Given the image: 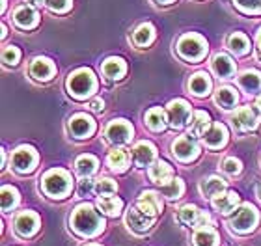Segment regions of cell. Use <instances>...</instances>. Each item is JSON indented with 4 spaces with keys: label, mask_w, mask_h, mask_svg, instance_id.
Returning a JSON list of instances; mask_svg holds the SVG:
<instances>
[{
    "label": "cell",
    "mask_w": 261,
    "mask_h": 246,
    "mask_svg": "<svg viewBox=\"0 0 261 246\" xmlns=\"http://www.w3.org/2000/svg\"><path fill=\"white\" fill-rule=\"evenodd\" d=\"M71 226H73V230H75L79 235L93 237L103 230L105 220L101 218V214L95 211L93 205L82 203V205H79V207L75 209V213L71 216Z\"/></svg>",
    "instance_id": "cell-1"
},
{
    "label": "cell",
    "mask_w": 261,
    "mask_h": 246,
    "mask_svg": "<svg viewBox=\"0 0 261 246\" xmlns=\"http://www.w3.org/2000/svg\"><path fill=\"white\" fill-rule=\"evenodd\" d=\"M95 86L97 82L90 69H79L67 78V90L76 99H86L88 95H92L95 92Z\"/></svg>",
    "instance_id": "cell-2"
},
{
    "label": "cell",
    "mask_w": 261,
    "mask_h": 246,
    "mask_svg": "<svg viewBox=\"0 0 261 246\" xmlns=\"http://www.w3.org/2000/svg\"><path fill=\"white\" fill-rule=\"evenodd\" d=\"M43 190L50 198H64L71 190V175L65 170H50L43 177Z\"/></svg>",
    "instance_id": "cell-3"
},
{
    "label": "cell",
    "mask_w": 261,
    "mask_h": 246,
    "mask_svg": "<svg viewBox=\"0 0 261 246\" xmlns=\"http://www.w3.org/2000/svg\"><path fill=\"white\" fill-rule=\"evenodd\" d=\"M177 52L183 56L185 60H201L207 54V43L205 39L196 36V34H185L183 38L177 41Z\"/></svg>",
    "instance_id": "cell-4"
},
{
    "label": "cell",
    "mask_w": 261,
    "mask_h": 246,
    "mask_svg": "<svg viewBox=\"0 0 261 246\" xmlns=\"http://www.w3.org/2000/svg\"><path fill=\"white\" fill-rule=\"evenodd\" d=\"M231 228L239 233H248V231L254 230V226L257 222V211L252 207L250 203H245L241 205L239 209H235L233 216H231Z\"/></svg>",
    "instance_id": "cell-5"
},
{
    "label": "cell",
    "mask_w": 261,
    "mask_h": 246,
    "mask_svg": "<svg viewBox=\"0 0 261 246\" xmlns=\"http://www.w3.org/2000/svg\"><path fill=\"white\" fill-rule=\"evenodd\" d=\"M13 168L19 172V174H27V172H32L36 162H38V155L34 151L32 148H28V146H21L19 149H15V153H13Z\"/></svg>",
    "instance_id": "cell-6"
},
{
    "label": "cell",
    "mask_w": 261,
    "mask_h": 246,
    "mask_svg": "<svg viewBox=\"0 0 261 246\" xmlns=\"http://www.w3.org/2000/svg\"><path fill=\"white\" fill-rule=\"evenodd\" d=\"M189 114H191V106H189V103L183 101V99H175V101H170L168 103L166 118H168L170 125L175 127V129L185 123Z\"/></svg>",
    "instance_id": "cell-7"
},
{
    "label": "cell",
    "mask_w": 261,
    "mask_h": 246,
    "mask_svg": "<svg viewBox=\"0 0 261 246\" xmlns=\"http://www.w3.org/2000/svg\"><path fill=\"white\" fill-rule=\"evenodd\" d=\"M105 134L112 144H125L133 136V127L125 120H114L112 123H109Z\"/></svg>",
    "instance_id": "cell-8"
},
{
    "label": "cell",
    "mask_w": 261,
    "mask_h": 246,
    "mask_svg": "<svg viewBox=\"0 0 261 246\" xmlns=\"http://www.w3.org/2000/svg\"><path fill=\"white\" fill-rule=\"evenodd\" d=\"M69 131L75 138H88L95 131V121L86 114H75L69 120Z\"/></svg>",
    "instance_id": "cell-9"
},
{
    "label": "cell",
    "mask_w": 261,
    "mask_h": 246,
    "mask_svg": "<svg viewBox=\"0 0 261 246\" xmlns=\"http://www.w3.org/2000/svg\"><path fill=\"white\" fill-rule=\"evenodd\" d=\"M136 207L140 209V211H144L147 216H153V218H155L159 214V211L163 209V202H161V196H159L157 192L146 190L138 196Z\"/></svg>",
    "instance_id": "cell-10"
},
{
    "label": "cell",
    "mask_w": 261,
    "mask_h": 246,
    "mask_svg": "<svg viewBox=\"0 0 261 246\" xmlns=\"http://www.w3.org/2000/svg\"><path fill=\"white\" fill-rule=\"evenodd\" d=\"M39 228V216L36 213H21L15 218V230L22 237H32Z\"/></svg>",
    "instance_id": "cell-11"
},
{
    "label": "cell",
    "mask_w": 261,
    "mask_h": 246,
    "mask_svg": "<svg viewBox=\"0 0 261 246\" xmlns=\"http://www.w3.org/2000/svg\"><path fill=\"white\" fill-rule=\"evenodd\" d=\"M179 218L189 226H194V228H203V226L209 222V214L200 211L196 205H183L179 211Z\"/></svg>",
    "instance_id": "cell-12"
},
{
    "label": "cell",
    "mask_w": 261,
    "mask_h": 246,
    "mask_svg": "<svg viewBox=\"0 0 261 246\" xmlns=\"http://www.w3.org/2000/svg\"><path fill=\"white\" fill-rule=\"evenodd\" d=\"M174 153L181 160H192L198 157V146L191 136H179L172 146Z\"/></svg>",
    "instance_id": "cell-13"
},
{
    "label": "cell",
    "mask_w": 261,
    "mask_h": 246,
    "mask_svg": "<svg viewBox=\"0 0 261 246\" xmlns=\"http://www.w3.org/2000/svg\"><path fill=\"white\" fill-rule=\"evenodd\" d=\"M155 155H157V149L151 142H140L136 144L135 149H133V160L138 168H144V166H149V164L155 160Z\"/></svg>",
    "instance_id": "cell-14"
},
{
    "label": "cell",
    "mask_w": 261,
    "mask_h": 246,
    "mask_svg": "<svg viewBox=\"0 0 261 246\" xmlns=\"http://www.w3.org/2000/svg\"><path fill=\"white\" fill-rule=\"evenodd\" d=\"M233 125L239 129V131H250L257 125V114L256 110L250 108V106H241L237 112H235L233 118Z\"/></svg>",
    "instance_id": "cell-15"
},
{
    "label": "cell",
    "mask_w": 261,
    "mask_h": 246,
    "mask_svg": "<svg viewBox=\"0 0 261 246\" xmlns=\"http://www.w3.org/2000/svg\"><path fill=\"white\" fill-rule=\"evenodd\" d=\"M55 73H56V67L49 58H36L32 62V66H30V75L36 80H50Z\"/></svg>",
    "instance_id": "cell-16"
},
{
    "label": "cell",
    "mask_w": 261,
    "mask_h": 246,
    "mask_svg": "<svg viewBox=\"0 0 261 246\" xmlns=\"http://www.w3.org/2000/svg\"><path fill=\"white\" fill-rule=\"evenodd\" d=\"M153 216H147L144 211H140L138 207H135V209H130L129 213H127V224L133 228L135 231H147L149 228H151V224H153Z\"/></svg>",
    "instance_id": "cell-17"
},
{
    "label": "cell",
    "mask_w": 261,
    "mask_h": 246,
    "mask_svg": "<svg viewBox=\"0 0 261 246\" xmlns=\"http://www.w3.org/2000/svg\"><path fill=\"white\" fill-rule=\"evenodd\" d=\"M13 21H15L17 26H21V28H34L38 24L39 15L34 8L21 6V8H17L15 13H13Z\"/></svg>",
    "instance_id": "cell-18"
},
{
    "label": "cell",
    "mask_w": 261,
    "mask_h": 246,
    "mask_svg": "<svg viewBox=\"0 0 261 246\" xmlns=\"http://www.w3.org/2000/svg\"><path fill=\"white\" fill-rule=\"evenodd\" d=\"M211 127V120H209V114L203 112V110H198L191 116V121H189V132L192 136H203Z\"/></svg>",
    "instance_id": "cell-19"
},
{
    "label": "cell",
    "mask_w": 261,
    "mask_h": 246,
    "mask_svg": "<svg viewBox=\"0 0 261 246\" xmlns=\"http://www.w3.org/2000/svg\"><path fill=\"white\" fill-rule=\"evenodd\" d=\"M239 203V194L237 192H220L218 196L213 198V207L217 209L218 213L228 214L235 205Z\"/></svg>",
    "instance_id": "cell-20"
},
{
    "label": "cell",
    "mask_w": 261,
    "mask_h": 246,
    "mask_svg": "<svg viewBox=\"0 0 261 246\" xmlns=\"http://www.w3.org/2000/svg\"><path fill=\"white\" fill-rule=\"evenodd\" d=\"M203 140L209 148H222L226 140H228V131L226 127L220 125V123H215V125L209 127V131L203 134Z\"/></svg>",
    "instance_id": "cell-21"
},
{
    "label": "cell",
    "mask_w": 261,
    "mask_h": 246,
    "mask_svg": "<svg viewBox=\"0 0 261 246\" xmlns=\"http://www.w3.org/2000/svg\"><path fill=\"white\" fill-rule=\"evenodd\" d=\"M213 71L217 73L220 78H229L233 77L235 73V64L228 54H217L213 58Z\"/></svg>",
    "instance_id": "cell-22"
},
{
    "label": "cell",
    "mask_w": 261,
    "mask_h": 246,
    "mask_svg": "<svg viewBox=\"0 0 261 246\" xmlns=\"http://www.w3.org/2000/svg\"><path fill=\"white\" fill-rule=\"evenodd\" d=\"M172 177H174V170H172V166L168 162H164V160H159V162H155L149 168V179L153 183H157V185H163V183L170 181Z\"/></svg>",
    "instance_id": "cell-23"
},
{
    "label": "cell",
    "mask_w": 261,
    "mask_h": 246,
    "mask_svg": "<svg viewBox=\"0 0 261 246\" xmlns=\"http://www.w3.org/2000/svg\"><path fill=\"white\" fill-rule=\"evenodd\" d=\"M192 242L194 246H218V233L215 228H209V226H203V228H198L192 237Z\"/></svg>",
    "instance_id": "cell-24"
},
{
    "label": "cell",
    "mask_w": 261,
    "mask_h": 246,
    "mask_svg": "<svg viewBox=\"0 0 261 246\" xmlns=\"http://www.w3.org/2000/svg\"><path fill=\"white\" fill-rule=\"evenodd\" d=\"M107 164H109V168L112 172H125L127 166H129V153H127V149H112L107 157Z\"/></svg>",
    "instance_id": "cell-25"
},
{
    "label": "cell",
    "mask_w": 261,
    "mask_h": 246,
    "mask_svg": "<svg viewBox=\"0 0 261 246\" xmlns=\"http://www.w3.org/2000/svg\"><path fill=\"white\" fill-rule=\"evenodd\" d=\"M239 86L248 93L259 92V90H261V73L254 71V69H250V71H245L239 77Z\"/></svg>",
    "instance_id": "cell-26"
},
{
    "label": "cell",
    "mask_w": 261,
    "mask_h": 246,
    "mask_svg": "<svg viewBox=\"0 0 261 246\" xmlns=\"http://www.w3.org/2000/svg\"><path fill=\"white\" fill-rule=\"evenodd\" d=\"M99 207H101V211L105 214H109V216H118L121 207H123V202H121L120 198L105 194V196L99 198Z\"/></svg>",
    "instance_id": "cell-27"
},
{
    "label": "cell",
    "mask_w": 261,
    "mask_h": 246,
    "mask_svg": "<svg viewBox=\"0 0 261 246\" xmlns=\"http://www.w3.org/2000/svg\"><path fill=\"white\" fill-rule=\"evenodd\" d=\"M125 62L121 58H109V60L103 64V73L105 77L109 78H121L125 75Z\"/></svg>",
    "instance_id": "cell-28"
},
{
    "label": "cell",
    "mask_w": 261,
    "mask_h": 246,
    "mask_svg": "<svg viewBox=\"0 0 261 246\" xmlns=\"http://www.w3.org/2000/svg\"><path fill=\"white\" fill-rule=\"evenodd\" d=\"M166 116H164V110L163 108H151V110H147V114H146V123L147 127L151 129V131H163L164 127H166Z\"/></svg>",
    "instance_id": "cell-29"
},
{
    "label": "cell",
    "mask_w": 261,
    "mask_h": 246,
    "mask_svg": "<svg viewBox=\"0 0 261 246\" xmlns=\"http://www.w3.org/2000/svg\"><path fill=\"white\" fill-rule=\"evenodd\" d=\"M155 39V28L151 24H140L136 28V32L133 34V41H135L138 47H147Z\"/></svg>",
    "instance_id": "cell-30"
},
{
    "label": "cell",
    "mask_w": 261,
    "mask_h": 246,
    "mask_svg": "<svg viewBox=\"0 0 261 246\" xmlns=\"http://www.w3.org/2000/svg\"><path fill=\"white\" fill-rule=\"evenodd\" d=\"M191 92L194 95H207L211 92V80L205 73H196L194 77L191 78Z\"/></svg>",
    "instance_id": "cell-31"
},
{
    "label": "cell",
    "mask_w": 261,
    "mask_h": 246,
    "mask_svg": "<svg viewBox=\"0 0 261 246\" xmlns=\"http://www.w3.org/2000/svg\"><path fill=\"white\" fill-rule=\"evenodd\" d=\"M224 188H226V181L222 177H217V175H213V177H209V179L201 183V192L211 198L218 196L220 192H224Z\"/></svg>",
    "instance_id": "cell-32"
},
{
    "label": "cell",
    "mask_w": 261,
    "mask_h": 246,
    "mask_svg": "<svg viewBox=\"0 0 261 246\" xmlns=\"http://www.w3.org/2000/svg\"><path fill=\"white\" fill-rule=\"evenodd\" d=\"M76 172L82 175V177H90V175L97 170V159L93 155H81L75 162Z\"/></svg>",
    "instance_id": "cell-33"
},
{
    "label": "cell",
    "mask_w": 261,
    "mask_h": 246,
    "mask_svg": "<svg viewBox=\"0 0 261 246\" xmlns=\"http://www.w3.org/2000/svg\"><path fill=\"white\" fill-rule=\"evenodd\" d=\"M215 101H217L218 106H222L224 110H229V108H233L235 103H237V93H235V90H231V88H220L217 92V95H215Z\"/></svg>",
    "instance_id": "cell-34"
},
{
    "label": "cell",
    "mask_w": 261,
    "mask_h": 246,
    "mask_svg": "<svg viewBox=\"0 0 261 246\" xmlns=\"http://www.w3.org/2000/svg\"><path fill=\"white\" fill-rule=\"evenodd\" d=\"M183 190H185L183 181L177 179V177H172L170 181H166V183L161 185V192H163L166 198H170V200H177V198L183 194Z\"/></svg>",
    "instance_id": "cell-35"
},
{
    "label": "cell",
    "mask_w": 261,
    "mask_h": 246,
    "mask_svg": "<svg viewBox=\"0 0 261 246\" xmlns=\"http://www.w3.org/2000/svg\"><path fill=\"white\" fill-rule=\"evenodd\" d=\"M228 45L229 49L233 50L235 54H246L248 52V49H250V41H248V38L246 36H243V34L235 32L231 34L228 38Z\"/></svg>",
    "instance_id": "cell-36"
},
{
    "label": "cell",
    "mask_w": 261,
    "mask_h": 246,
    "mask_svg": "<svg viewBox=\"0 0 261 246\" xmlns=\"http://www.w3.org/2000/svg\"><path fill=\"white\" fill-rule=\"evenodd\" d=\"M19 202V192L13 186H4L2 188V211H10Z\"/></svg>",
    "instance_id": "cell-37"
},
{
    "label": "cell",
    "mask_w": 261,
    "mask_h": 246,
    "mask_svg": "<svg viewBox=\"0 0 261 246\" xmlns=\"http://www.w3.org/2000/svg\"><path fill=\"white\" fill-rule=\"evenodd\" d=\"M21 58V50L17 49V47H4L2 50V62H4L6 66H15L17 62Z\"/></svg>",
    "instance_id": "cell-38"
},
{
    "label": "cell",
    "mask_w": 261,
    "mask_h": 246,
    "mask_svg": "<svg viewBox=\"0 0 261 246\" xmlns=\"http://www.w3.org/2000/svg\"><path fill=\"white\" fill-rule=\"evenodd\" d=\"M116 188H118L116 183L112 179H109V177L99 179L97 185H95V190H97V194H101V196H105V194H114Z\"/></svg>",
    "instance_id": "cell-39"
},
{
    "label": "cell",
    "mask_w": 261,
    "mask_h": 246,
    "mask_svg": "<svg viewBox=\"0 0 261 246\" xmlns=\"http://www.w3.org/2000/svg\"><path fill=\"white\" fill-rule=\"evenodd\" d=\"M235 4L246 13H261V0H235Z\"/></svg>",
    "instance_id": "cell-40"
},
{
    "label": "cell",
    "mask_w": 261,
    "mask_h": 246,
    "mask_svg": "<svg viewBox=\"0 0 261 246\" xmlns=\"http://www.w3.org/2000/svg\"><path fill=\"white\" fill-rule=\"evenodd\" d=\"M222 168H224V172H226V174H229V175L239 174V172H241V160L233 159V157H229V159L224 160Z\"/></svg>",
    "instance_id": "cell-41"
},
{
    "label": "cell",
    "mask_w": 261,
    "mask_h": 246,
    "mask_svg": "<svg viewBox=\"0 0 261 246\" xmlns=\"http://www.w3.org/2000/svg\"><path fill=\"white\" fill-rule=\"evenodd\" d=\"M47 6H49L53 11H58V13H62V11L69 10L71 0H47Z\"/></svg>",
    "instance_id": "cell-42"
},
{
    "label": "cell",
    "mask_w": 261,
    "mask_h": 246,
    "mask_svg": "<svg viewBox=\"0 0 261 246\" xmlns=\"http://www.w3.org/2000/svg\"><path fill=\"white\" fill-rule=\"evenodd\" d=\"M93 190V181L92 179H82L81 185H79V192H81V196H86V194H90V192Z\"/></svg>",
    "instance_id": "cell-43"
},
{
    "label": "cell",
    "mask_w": 261,
    "mask_h": 246,
    "mask_svg": "<svg viewBox=\"0 0 261 246\" xmlns=\"http://www.w3.org/2000/svg\"><path fill=\"white\" fill-rule=\"evenodd\" d=\"M90 108H92L93 112H103V108H105L103 99H93L92 103H90Z\"/></svg>",
    "instance_id": "cell-44"
},
{
    "label": "cell",
    "mask_w": 261,
    "mask_h": 246,
    "mask_svg": "<svg viewBox=\"0 0 261 246\" xmlns=\"http://www.w3.org/2000/svg\"><path fill=\"white\" fill-rule=\"evenodd\" d=\"M27 2H30L32 6H41L45 2V0H27Z\"/></svg>",
    "instance_id": "cell-45"
},
{
    "label": "cell",
    "mask_w": 261,
    "mask_h": 246,
    "mask_svg": "<svg viewBox=\"0 0 261 246\" xmlns=\"http://www.w3.org/2000/svg\"><path fill=\"white\" fill-rule=\"evenodd\" d=\"M257 50L261 52V28H259V32H257Z\"/></svg>",
    "instance_id": "cell-46"
},
{
    "label": "cell",
    "mask_w": 261,
    "mask_h": 246,
    "mask_svg": "<svg viewBox=\"0 0 261 246\" xmlns=\"http://www.w3.org/2000/svg\"><path fill=\"white\" fill-rule=\"evenodd\" d=\"M6 34H8V28L2 26V38H6Z\"/></svg>",
    "instance_id": "cell-47"
},
{
    "label": "cell",
    "mask_w": 261,
    "mask_h": 246,
    "mask_svg": "<svg viewBox=\"0 0 261 246\" xmlns=\"http://www.w3.org/2000/svg\"><path fill=\"white\" fill-rule=\"evenodd\" d=\"M161 4H170V2H174V0H159Z\"/></svg>",
    "instance_id": "cell-48"
},
{
    "label": "cell",
    "mask_w": 261,
    "mask_h": 246,
    "mask_svg": "<svg viewBox=\"0 0 261 246\" xmlns=\"http://www.w3.org/2000/svg\"><path fill=\"white\" fill-rule=\"evenodd\" d=\"M257 108L261 110V95H259V97H257Z\"/></svg>",
    "instance_id": "cell-49"
},
{
    "label": "cell",
    "mask_w": 261,
    "mask_h": 246,
    "mask_svg": "<svg viewBox=\"0 0 261 246\" xmlns=\"http://www.w3.org/2000/svg\"><path fill=\"white\" fill-rule=\"evenodd\" d=\"M259 200H261V186H259Z\"/></svg>",
    "instance_id": "cell-50"
},
{
    "label": "cell",
    "mask_w": 261,
    "mask_h": 246,
    "mask_svg": "<svg viewBox=\"0 0 261 246\" xmlns=\"http://www.w3.org/2000/svg\"><path fill=\"white\" fill-rule=\"evenodd\" d=\"M88 246H99V244H88Z\"/></svg>",
    "instance_id": "cell-51"
}]
</instances>
